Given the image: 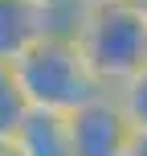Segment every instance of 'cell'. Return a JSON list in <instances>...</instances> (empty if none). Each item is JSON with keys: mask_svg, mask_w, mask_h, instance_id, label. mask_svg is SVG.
I'll return each mask as SVG.
<instances>
[{"mask_svg": "<svg viewBox=\"0 0 147 156\" xmlns=\"http://www.w3.org/2000/svg\"><path fill=\"white\" fill-rule=\"evenodd\" d=\"M12 74L29 107H49V111H65V115L106 94L78 33H45L25 58L12 62Z\"/></svg>", "mask_w": 147, "mask_h": 156, "instance_id": "1", "label": "cell"}, {"mask_svg": "<svg viewBox=\"0 0 147 156\" xmlns=\"http://www.w3.org/2000/svg\"><path fill=\"white\" fill-rule=\"evenodd\" d=\"M74 33L106 90L147 70V0L82 8Z\"/></svg>", "mask_w": 147, "mask_h": 156, "instance_id": "2", "label": "cell"}, {"mask_svg": "<svg viewBox=\"0 0 147 156\" xmlns=\"http://www.w3.org/2000/svg\"><path fill=\"white\" fill-rule=\"evenodd\" d=\"M74 156H127L135 127L127 123L123 107L115 103V94L86 103L82 111H74Z\"/></svg>", "mask_w": 147, "mask_h": 156, "instance_id": "3", "label": "cell"}, {"mask_svg": "<svg viewBox=\"0 0 147 156\" xmlns=\"http://www.w3.org/2000/svg\"><path fill=\"white\" fill-rule=\"evenodd\" d=\"M45 33H57L53 12L37 8L33 0H0V66L25 58Z\"/></svg>", "mask_w": 147, "mask_h": 156, "instance_id": "4", "label": "cell"}, {"mask_svg": "<svg viewBox=\"0 0 147 156\" xmlns=\"http://www.w3.org/2000/svg\"><path fill=\"white\" fill-rule=\"evenodd\" d=\"M16 156H74V119L65 111L29 107L25 123L12 136Z\"/></svg>", "mask_w": 147, "mask_h": 156, "instance_id": "5", "label": "cell"}, {"mask_svg": "<svg viewBox=\"0 0 147 156\" xmlns=\"http://www.w3.org/2000/svg\"><path fill=\"white\" fill-rule=\"evenodd\" d=\"M25 115H29V99H25L12 66H0V144H12Z\"/></svg>", "mask_w": 147, "mask_h": 156, "instance_id": "6", "label": "cell"}, {"mask_svg": "<svg viewBox=\"0 0 147 156\" xmlns=\"http://www.w3.org/2000/svg\"><path fill=\"white\" fill-rule=\"evenodd\" d=\"M110 94H115V103L123 107L127 123H131L135 132H147V70L135 74V78H127V82L115 86Z\"/></svg>", "mask_w": 147, "mask_h": 156, "instance_id": "7", "label": "cell"}, {"mask_svg": "<svg viewBox=\"0 0 147 156\" xmlns=\"http://www.w3.org/2000/svg\"><path fill=\"white\" fill-rule=\"evenodd\" d=\"M33 4L53 12V29L57 33H74L78 29V16H82V4L78 0H33Z\"/></svg>", "mask_w": 147, "mask_h": 156, "instance_id": "8", "label": "cell"}, {"mask_svg": "<svg viewBox=\"0 0 147 156\" xmlns=\"http://www.w3.org/2000/svg\"><path fill=\"white\" fill-rule=\"evenodd\" d=\"M127 156H147V132H135L127 144Z\"/></svg>", "mask_w": 147, "mask_h": 156, "instance_id": "9", "label": "cell"}, {"mask_svg": "<svg viewBox=\"0 0 147 156\" xmlns=\"http://www.w3.org/2000/svg\"><path fill=\"white\" fill-rule=\"evenodd\" d=\"M82 8H98V4H119V0H78Z\"/></svg>", "mask_w": 147, "mask_h": 156, "instance_id": "10", "label": "cell"}, {"mask_svg": "<svg viewBox=\"0 0 147 156\" xmlns=\"http://www.w3.org/2000/svg\"><path fill=\"white\" fill-rule=\"evenodd\" d=\"M0 156H16V148L12 144H0Z\"/></svg>", "mask_w": 147, "mask_h": 156, "instance_id": "11", "label": "cell"}]
</instances>
